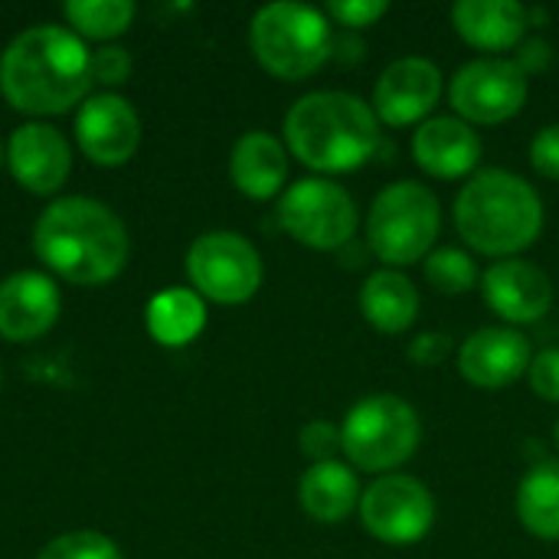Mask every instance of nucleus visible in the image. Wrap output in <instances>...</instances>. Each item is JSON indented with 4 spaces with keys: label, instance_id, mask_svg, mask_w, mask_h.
Instances as JSON below:
<instances>
[{
    "label": "nucleus",
    "instance_id": "obj_29",
    "mask_svg": "<svg viewBox=\"0 0 559 559\" xmlns=\"http://www.w3.org/2000/svg\"><path fill=\"white\" fill-rule=\"evenodd\" d=\"M298 445H301V455L311 459V465L334 462V455L341 452V429L324 419H314L298 432Z\"/></svg>",
    "mask_w": 559,
    "mask_h": 559
},
{
    "label": "nucleus",
    "instance_id": "obj_13",
    "mask_svg": "<svg viewBox=\"0 0 559 559\" xmlns=\"http://www.w3.org/2000/svg\"><path fill=\"white\" fill-rule=\"evenodd\" d=\"M75 138L85 157H92L102 167L124 164L141 141V121L128 98L115 92H102L85 98L75 118Z\"/></svg>",
    "mask_w": 559,
    "mask_h": 559
},
{
    "label": "nucleus",
    "instance_id": "obj_14",
    "mask_svg": "<svg viewBox=\"0 0 559 559\" xmlns=\"http://www.w3.org/2000/svg\"><path fill=\"white\" fill-rule=\"evenodd\" d=\"M531 341L518 328H481L459 347V370L478 390H504L531 370Z\"/></svg>",
    "mask_w": 559,
    "mask_h": 559
},
{
    "label": "nucleus",
    "instance_id": "obj_22",
    "mask_svg": "<svg viewBox=\"0 0 559 559\" xmlns=\"http://www.w3.org/2000/svg\"><path fill=\"white\" fill-rule=\"evenodd\" d=\"M360 311L380 334H403L419 314V292L400 269H380L360 288Z\"/></svg>",
    "mask_w": 559,
    "mask_h": 559
},
{
    "label": "nucleus",
    "instance_id": "obj_28",
    "mask_svg": "<svg viewBox=\"0 0 559 559\" xmlns=\"http://www.w3.org/2000/svg\"><path fill=\"white\" fill-rule=\"evenodd\" d=\"M386 10H390L386 0H331L324 7V16L337 20V26H344V29L354 33V29L373 26Z\"/></svg>",
    "mask_w": 559,
    "mask_h": 559
},
{
    "label": "nucleus",
    "instance_id": "obj_23",
    "mask_svg": "<svg viewBox=\"0 0 559 559\" xmlns=\"http://www.w3.org/2000/svg\"><path fill=\"white\" fill-rule=\"evenodd\" d=\"M518 518L527 534L559 540V459H540L518 488Z\"/></svg>",
    "mask_w": 559,
    "mask_h": 559
},
{
    "label": "nucleus",
    "instance_id": "obj_26",
    "mask_svg": "<svg viewBox=\"0 0 559 559\" xmlns=\"http://www.w3.org/2000/svg\"><path fill=\"white\" fill-rule=\"evenodd\" d=\"M423 272L439 295H465L478 285V265L465 249H436L426 255Z\"/></svg>",
    "mask_w": 559,
    "mask_h": 559
},
{
    "label": "nucleus",
    "instance_id": "obj_6",
    "mask_svg": "<svg viewBox=\"0 0 559 559\" xmlns=\"http://www.w3.org/2000/svg\"><path fill=\"white\" fill-rule=\"evenodd\" d=\"M442 226L436 193L419 180L383 187L367 213V249L390 269L426 262Z\"/></svg>",
    "mask_w": 559,
    "mask_h": 559
},
{
    "label": "nucleus",
    "instance_id": "obj_4",
    "mask_svg": "<svg viewBox=\"0 0 559 559\" xmlns=\"http://www.w3.org/2000/svg\"><path fill=\"white\" fill-rule=\"evenodd\" d=\"M455 229L475 252L514 259L544 233L540 193L521 174L485 167L455 197Z\"/></svg>",
    "mask_w": 559,
    "mask_h": 559
},
{
    "label": "nucleus",
    "instance_id": "obj_19",
    "mask_svg": "<svg viewBox=\"0 0 559 559\" xmlns=\"http://www.w3.org/2000/svg\"><path fill=\"white\" fill-rule=\"evenodd\" d=\"M455 33L485 52H504L524 43L531 13L518 0H459L452 7Z\"/></svg>",
    "mask_w": 559,
    "mask_h": 559
},
{
    "label": "nucleus",
    "instance_id": "obj_9",
    "mask_svg": "<svg viewBox=\"0 0 559 559\" xmlns=\"http://www.w3.org/2000/svg\"><path fill=\"white\" fill-rule=\"evenodd\" d=\"M187 275L200 298L216 305H242L262 285V259L246 236L216 229L203 233L190 246Z\"/></svg>",
    "mask_w": 559,
    "mask_h": 559
},
{
    "label": "nucleus",
    "instance_id": "obj_12",
    "mask_svg": "<svg viewBox=\"0 0 559 559\" xmlns=\"http://www.w3.org/2000/svg\"><path fill=\"white\" fill-rule=\"evenodd\" d=\"M442 98V72L423 56H403L383 69L373 85V115L390 128H409L429 121V111Z\"/></svg>",
    "mask_w": 559,
    "mask_h": 559
},
{
    "label": "nucleus",
    "instance_id": "obj_35",
    "mask_svg": "<svg viewBox=\"0 0 559 559\" xmlns=\"http://www.w3.org/2000/svg\"><path fill=\"white\" fill-rule=\"evenodd\" d=\"M554 445L559 449V419H557V426H554Z\"/></svg>",
    "mask_w": 559,
    "mask_h": 559
},
{
    "label": "nucleus",
    "instance_id": "obj_20",
    "mask_svg": "<svg viewBox=\"0 0 559 559\" xmlns=\"http://www.w3.org/2000/svg\"><path fill=\"white\" fill-rule=\"evenodd\" d=\"M229 177L239 193L252 200H272L288 180V151L265 131H249L233 144Z\"/></svg>",
    "mask_w": 559,
    "mask_h": 559
},
{
    "label": "nucleus",
    "instance_id": "obj_21",
    "mask_svg": "<svg viewBox=\"0 0 559 559\" xmlns=\"http://www.w3.org/2000/svg\"><path fill=\"white\" fill-rule=\"evenodd\" d=\"M298 501L305 514L318 524H341L360 508L357 472L344 462H318L298 481Z\"/></svg>",
    "mask_w": 559,
    "mask_h": 559
},
{
    "label": "nucleus",
    "instance_id": "obj_5",
    "mask_svg": "<svg viewBox=\"0 0 559 559\" xmlns=\"http://www.w3.org/2000/svg\"><path fill=\"white\" fill-rule=\"evenodd\" d=\"M249 43L265 72L285 82H301L331 59L334 29L324 10L295 0H278L252 16Z\"/></svg>",
    "mask_w": 559,
    "mask_h": 559
},
{
    "label": "nucleus",
    "instance_id": "obj_17",
    "mask_svg": "<svg viewBox=\"0 0 559 559\" xmlns=\"http://www.w3.org/2000/svg\"><path fill=\"white\" fill-rule=\"evenodd\" d=\"M10 170L16 177V183L29 193H56L72 170V151L69 141L39 121L20 124L10 138V151H7Z\"/></svg>",
    "mask_w": 559,
    "mask_h": 559
},
{
    "label": "nucleus",
    "instance_id": "obj_8",
    "mask_svg": "<svg viewBox=\"0 0 559 559\" xmlns=\"http://www.w3.org/2000/svg\"><path fill=\"white\" fill-rule=\"evenodd\" d=\"M278 223L295 242L308 249L341 252L357 236V203L341 183L305 177L282 193Z\"/></svg>",
    "mask_w": 559,
    "mask_h": 559
},
{
    "label": "nucleus",
    "instance_id": "obj_3",
    "mask_svg": "<svg viewBox=\"0 0 559 559\" xmlns=\"http://www.w3.org/2000/svg\"><path fill=\"white\" fill-rule=\"evenodd\" d=\"M285 141L305 167L347 174L377 154L380 121L373 105L350 92H311L288 108Z\"/></svg>",
    "mask_w": 559,
    "mask_h": 559
},
{
    "label": "nucleus",
    "instance_id": "obj_10",
    "mask_svg": "<svg viewBox=\"0 0 559 559\" xmlns=\"http://www.w3.org/2000/svg\"><path fill=\"white\" fill-rule=\"evenodd\" d=\"M360 521L364 531L386 547L419 544L436 521L432 491L413 475H380L360 495Z\"/></svg>",
    "mask_w": 559,
    "mask_h": 559
},
{
    "label": "nucleus",
    "instance_id": "obj_27",
    "mask_svg": "<svg viewBox=\"0 0 559 559\" xmlns=\"http://www.w3.org/2000/svg\"><path fill=\"white\" fill-rule=\"evenodd\" d=\"M36 559H124L121 550L115 547V540H108L105 534L95 531H75V534H62L56 540H49Z\"/></svg>",
    "mask_w": 559,
    "mask_h": 559
},
{
    "label": "nucleus",
    "instance_id": "obj_1",
    "mask_svg": "<svg viewBox=\"0 0 559 559\" xmlns=\"http://www.w3.org/2000/svg\"><path fill=\"white\" fill-rule=\"evenodd\" d=\"M92 85V52L66 26L23 29L0 56V88L16 111L62 115Z\"/></svg>",
    "mask_w": 559,
    "mask_h": 559
},
{
    "label": "nucleus",
    "instance_id": "obj_7",
    "mask_svg": "<svg viewBox=\"0 0 559 559\" xmlns=\"http://www.w3.org/2000/svg\"><path fill=\"white\" fill-rule=\"evenodd\" d=\"M419 439L423 423L416 409L393 393H373L360 400L341 426V452L347 455L350 468L373 475H393V468L406 465L416 455Z\"/></svg>",
    "mask_w": 559,
    "mask_h": 559
},
{
    "label": "nucleus",
    "instance_id": "obj_34",
    "mask_svg": "<svg viewBox=\"0 0 559 559\" xmlns=\"http://www.w3.org/2000/svg\"><path fill=\"white\" fill-rule=\"evenodd\" d=\"M514 62L521 66V72H524L527 79H531V75H540V72H547V69L554 66V46H550L547 39L534 36V39H527V43L518 46Z\"/></svg>",
    "mask_w": 559,
    "mask_h": 559
},
{
    "label": "nucleus",
    "instance_id": "obj_30",
    "mask_svg": "<svg viewBox=\"0 0 559 559\" xmlns=\"http://www.w3.org/2000/svg\"><path fill=\"white\" fill-rule=\"evenodd\" d=\"M527 380H531V390H534L540 400L559 403V347L540 350V354L531 360Z\"/></svg>",
    "mask_w": 559,
    "mask_h": 559
},
{
    "label": "nucleus",
    "instance_id": "obj_2",
    "mask_svg": "<svg viewBox=\"0 0 559 559\" xmlns=\"http://www.w3.org/2000/svg\"><path fill=\"white\" fill-rule=\"evenodd\" d=\"M33 249L66 282L102 285L128 262V229L105 203L62 197L36 219Z\"/></svg>",
    "mask_w": 559,
    "mask_h": 559
},
{
    "label": "nucleus",
    "instance_id": "obj_15",
    "mask_svg": "<svg viewBox=\"0 0 559 559\" xmlns=\"http://www.w3.org/2000/svg\"><path fill=\"white\" fill-rule=\"evenodd\" d=\"M488 308L511 324H534L554 305V282L527 259H501L481 275Z\"/></svg>",
    "mask_w": 559,
    "mask_h": 559
},
{
    "label": "nucleus",
    "instance_id": "obj_25",
    "mask_svg": "<svg viewBox=\"0 0 559 559\" xmlns=\"http://www.w3.org/2000/svg\"><path fill=\"white\" fill-rule=\"evenodd\" d=\"M66 20L75 26V33L92 39H111L121 36L134 20L131 0H69Z\"/></svg>",
    "mask_w": 559,
    "mask_h": 559
},
{
    "label": "nucleus",
    "instance_id": "obj_31",
    "mask_svg": "<svg viewBox=\"0 0 559 559\" xmlns=\"http://www.w3.org/2000/svg\"><path fill=\"white\" fill-rule=\"evenodd\" d=\"M452 350H455V344H452V337L445 331H426V334L409 341L406 357L416 367H442L452 357Z\"/></svg>",
    "mask_w": 559,
    "mask_h": 559
},
{
    "label": "nucleus",
    "instance_id": "obj_36",
    "mask_svg": "<svg viewBox=\"0 0 559 559\" xmlns=\"http://www.w3.org/2000/svg\"><path fill=\"white\" fill-rule=\"evenodd\" d=\"M0 160H3V151H0Z\"/></svg>",
    "mask_w": 559,
    "mask_h": 559
},
{
    "label": "nucleus",
    "instance_id": "obj_32",
    "mask_svg": "<svg viewBox=\"0 0 559 559\" xmlns=\"http://www.w3.org/2000/svg\"><path fill=\"white\" fill-rule=\"evenodd\" d=\"M531 164L540 177L559 180V121L537 131V138L531 141Z\"/></svg>",
    "mask_w": 559,
    "mask_h": 559
},
{
    "label": "nucleus",
    "instance_id": "obj_16",
    "mask_svg": "<svg viewBox=\"0 0 559 559\" xmlns=\"http://www.w3.org/2000/svg\"><path fill=\"white\" fill-rule=\"evenodd\" d=\"M413 157L436 180L472 177L481 164V138L468 121L455 115H439L416 128Z\"/></svg>",
    "mask_w": 559,
    "mask_h": 559
},
{
    "label": "nucleus",
    "instance_id": "obj_11",
    "mask_svg": "<svg viewBox=\"0 0 559 559\" xmlns=\"http://www.w3.org/2000/svg\"><path fill=\"white\" fill-rule=\"evenodd\" d=\"M531 92V79L514 59H472L449 82V102L455 118L475 124H501L514 118Z\"/></svg>",
    "mask_w": 559,
    "mask_h": 559
},
{
    "label": "nucleus",
    "instance_id": "obj_18",
    "mask_svg": "<svg viewBox=\"0 0 559 559\" xmlns=\"http://www.w3.org/2000/svg\"><path fill=\"white\" fill-rule=\"evenodd\" d=\"M59 318L56 282L43 272H16L0 285V334L7 341H36Z\"/></svg>",
    "mask_w": 559,
    "mask_h": 559
},
{
    "label": "nucleus",
    "instance_id": "obj_24",
    "mask_svg": "<svg viewBox=\"0 0 559 559\" xmlns=\"http://www.w3.org/2000/svg\"><path fill=\"white\" fill-rule=\"evenodd\" d=\"M206 324L203 298L190 288H167L147 305V331L167 347L190 344Z\"/></svg>",
    "mask_w": 559,
    "mask_h": 559
},
{
    "label": "nucleus",
    "instance_id": "obj_33",
    "mask_svg": "<svg viewBox=\"0 0 559 559\" xmlns=\"http://www.w3.org/2000/svg\"><path fill=\"white\" fill-rule=\"evenodd\" d=\"M131 75V56L121 46H105L92 56V82H105V85H121Z\"/></svg>",
    "mask_w": 559,
    "mask_h": 559
}]
</instances>
